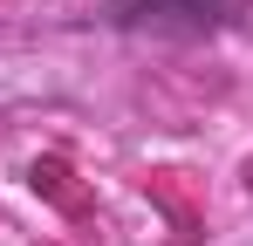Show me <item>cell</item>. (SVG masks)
Returning <instances> with one entry per match:
<instances>
[{"mask_svg": "<svg viewBox=\"0 0 253 246\" xmlns=\"http://www.w3.org/2000/svg\"><path fill=\"white\" fill-rule=\"evenodd\" d=\"M226 7L233 0H117L110 7V21L117 28H151V35H206L226 21Z\"/></svg>", "mask_w": 253, "mask_h": 246, "instance_id": "cell-1", "label": "cell"}]
</instances>
